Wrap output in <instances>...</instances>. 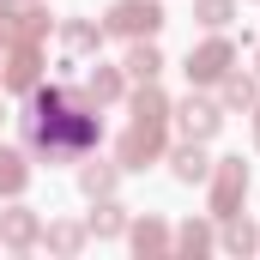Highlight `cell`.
<instances>
[{
    "label": "cell",
    "instance_id": "1",
    "mask_svg": "<svg viewBox=\"0 0 260 260\" xmlns=\"http://www.w3.org/2000/svg\"><path fill=\"white\" fill-rule=\"evenodd\" d=\"M115 30H157V6H139V0H127V6H115Z\"/></svg>",
    "mask_w": 260,
    "mask_h": 260
},
{
    "label": "cell",
    "instance_id": "2",
    "mask_svg": "<svg viewBox=\"0 0 260 260\" xmlns=\"http://www.w3.org/2000/svg\"><path fill=\"white\" fill-rule=\"evenodd\" d=\"M182 115H188V127H194V133H212V127H218V115H212L206 103H188Z\"/></svg>",
    "mask_w": 260,
    "mask_h": 260
},
{
    "label": "cell",
    "instance_id": "3",
    "mask_svg": "<svg viewBox=\"0 0 260 260\" xmlns=\"http://www.w3.org/2000/svg\"><path fill=\"white\" fill-rule=\"evenodd\" d=\"M218 67H224V49H206V55H200V61L188 67V73H200V79H212V73H218Z\"/></svg>",
    "mask_w": 260,
    "mask_h": 260
},
{
    "label": "cell",
    "instance_id": "4",
    "mask_svg": "<svg viewBox=\"0 0 260 260\" xmlns=\"http://www.w3.org/2000/svg\"><path fill=\"white\" fill-rule=\"evenodd\" d=\"M127 67H133V73H139V79H151V73H157V55H151V49H139V55H133Z\"/></svg>",
    "mask_w": 260,
    "mask_h": 260
},
{
    "label": "cell",
    "instance_id": "5",
    "mask_svg": "<svg viewBox=\"0 0 260 260\" xmlns=\"http://www.w3.org/2000/svg\"><path fill=\"white\" fill-rule=\"evenodd\" d=\"M176 170H182V176L194 182V176H200V170H206V164H200V151H182V164H176Z\"/></svg>",
    "mask_w": 260,
    "mask_h": 260
},
{
    "label": "cell",
    "instance_id": "6",
    "mask_svg": "<svg viewBox=\"0 0 260 260\" xmlns=\"http://www.w3.org/2000/svg\"><path fill=\"white\" fill-rule=\"evenodd\" d=\"M0 182H6V188L18 182V157H0Z\"/></svg>",
    "mask_w": 260,
    "mask_h": 260
}]
</instances>
